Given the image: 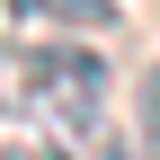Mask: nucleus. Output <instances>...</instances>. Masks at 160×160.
I'll return each instance as SVG.
<instances>
[{
	"label": "nucleus",
	"mask_w": 160,
	"mask_h": 160,
	"mask_svg": "<svg viewBox=\"0 0 160 160\" xmlns=\"http://www.w3.org/2000/svg\"><path fill=\"white\" fill-rule=\"evenodd\" d=\"M9 9L18 18H45V27H80V36H107L116 18H125L116 0H9Z\"/></svg>",
	"instance_id": "f03ea898"
},
{
	"label": "nucleus",
	"mask_w": 160,
	"mask_h": 160,
	"mask_svg": "<svg viewBox=\"0 0 160 160\" xmlns=\"http://www.w3.org/2000/svg\"><path fill=\"white\" fill-rule=\"evenodd\" d=\"M27 107L53 116L62 133H98V116H107V62H98L89 45H36L27 53Z\"/></svg>",
	"instance_id": "f257e3e1"
},
{
	"label": "nucleus",
	"mask_w": 160,
	"mask_h": 160,
	"mask_svg": "<svg viewBox=\"0 0 160 160\" xmlns=\"http://www.w3.org/2000/svg\"><path fill=\"white\" fill-rule=\"evenodd\" d=\"M98 160H133V151H116V142H107V151H98Z\"/></svg>",
	"instance_id": "423d86ee"
},
{
	"label": "nucleus",
	"mask_w": 160,
	"mask_h": 160,
	"mask_svg": "<svg viewBox=\"0 0 160 160\" xmlns=\"http://www.w3.org/2000/svg\"><path fill=\"white\" fill-rule=\"evenodd\" d=\"M0 160H71L62 142H0Z\"/></svg>",
	"instance_id": "39448f33"
},
{
	"label": "nucleus",
	"mask_w": 160,
	"mask_h": 160,
	"mask_svg": "<svg viewBox=\"0 0 160 160\" xmlns=\"http://www.w3.org/2000/svg\"><path fill=\"white\" fill-rule=\"evenodd\" d=\"M18 107H27V53L0 45V116H18Z\"/></svg>",
	"instance_id": "20e7f679"
},
{
	"label": "nucleus",
	"mask_w": 160,
	"mask_h": 160,
	"mask_svg": "<svg viewBox=\"0 0 160 160\" xmlns=\"http://www.w3.org/2000/svg\"><path fill=\"white\" fill-rule=\"evenodd\" d=\"M133 125H142V160H160V62L142 71V98H133Z\"/></svg>",
	"instance_id": "7ed1b4c3"
}]
</instances>
